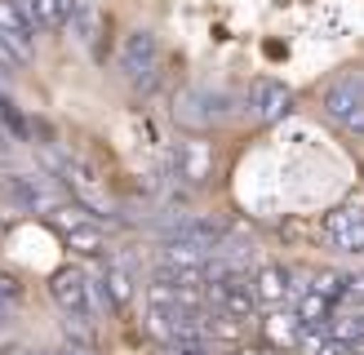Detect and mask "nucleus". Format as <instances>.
Wrapping results in <instances>:
<instances>
[{"mask_svg":"<svg viewBox=\"0 0 364 355\" xmlns=\"http://www.w3.org/2000/svg\"><path fill=\"white\" fill-rule=\"evenodd\" d=\"M231 111H235V102L227 94H218V89H182V94L173 98V120L187 133L218 129V124L231 120Z\"/></svg>","mask_w":364,"mask_h":355,"instance_id":"1","label":"nucleus"},{"mask_svg":"<svg viewBox=\"0 0 364 355\" xmlns=\"http://www.w3.org/2000/svg\"><path fill=\"white\" fill-rule=\"evenodd\" d=\"M0 195H5L14 209L45 213V218L67 200L63 182H58V178H45V173H5V178H0Z\"/></svg>","mask_w":364,"mask_h":355,"instance_id":"2","label":"nucleus"},{"mask_svg":"<svg viewBox=\"0 0 364 355\" xmlns=\"http://www.w3.org/2000/svg\"><path fill=\"white\" fill-rule=\"evenodd\" d=\"M120 71H124V80L138 84V89H151L156 76H160V40L151 31H134V36H124V45H120Z\"/></svg>","mask_w":364,"mask_h":355,"instance_id":"3","label":"nucleus"},{"mask_svg":"<svg viewBox=\"0 0 364 355\" xmlns=\"http://www.w3.org/2000/svg\"><path fill=\"white\" fill-rule=\"evenodd\" d=\"M245 106H249L253 120L276 124V120H284L289 111H294V89H289L284 80H276V76H258L249 84V94H245Z\"/></svg>","mask_w":364,"mask_h":355,"instance_id":"4","label":"nucleus"},{"mask_svg":"<svg viewBox=\"0 0 364 355\" xmlns=\"http://www.w3.org/2000/svg\"><path fill=\"white\" fill-rule=\"evenodd\" d=\"M324 236L338 253H364V200H351L324 218Z\"/></svg>","mask_w":364,"mask_h":355,"instance_id":"5","label":"nucleus"},{"mask_svg":"<svg viewBox=\"0 0 364 355\" xmlns=\"http://www.w3.org/2000/svg\"><path fill=\"white\" fill-rule=\"evenodd\" d=\"M49 297L58 302L67 315H94V307H89V271H80V266H63V271H53Z\"/></svg>","mask_w":364,"mask_h":355,"instance_id":"6","label":"nucleus"},{"mask_svg":"<svg viewBox=\"0 0 364 355\" xmlns=\"http://www.w3.org/2000/svg\"><path fill=\"white\" fill-rule=\"evenodd\" d=\"M324 111L329 120H338L347 133H364V89L355 80H342L324 94Z\"/></svg>","mask_w":364,"mask_h":355,"instance_id":"7","label":"nucleus"},{"mask_svg":"<svg viewBox=\"0 0 364 355\" xmlns=\"http://www.w3.org/2000/svg\"><path fill=\"white\" fill-rule=\"evenodd\" d=\"M0 36L14 45V53L18 58H31V49H36V27L27 23V13L14 5V0H0Z\"/></svg>","mask_w":364,"mask_h":355,"instance_id":"8","label":"nucleus"},{"mask_svg":"<svg viewBox=\"0 0 364 355\" xmlns=\"http://www.w3.org/2000/svg\"><path fill=\"white\" fill-rule=\"evenodd\" d=\"M249 293L258 307H284L289 297H294V284H289V271L284 266H258V275H253Z\"/></svg>","mask_w":364,"mask_h":355,"instance_id":"9","label":"nucleus"},{"mask_svg":"<svg viewBox=\"0 0 364 355\" xmlns=\"http://www.w3.org/2000/svg\"><path fill=\"white\" fill-rule=\"evenodd\" d=\"M173 173L182 178V182H205V178L213 173V147L200 142V138L182 142L178 155H173Z\"/></svg>","mask_w":364,"mask_h":355,"instance_id":"10","label":"nucleus"},{"mask_svg":"<svg viewBox=\"0 0 364 355\" xmlns=\"http://www.w3.org/2000/svg\"><path fill=\"white\" fill-rule=\"evenodd\" d=\"M98 289L107 297V307L120 311V307L134 302V275L124 271V266H102V271H98Z\"/></svg>","mask_w":364,"mask_h":355,"instance_id":"11","label":"nucleus"},{"mask_svg":"<svg viewBox=\"0 0 364 355\" xmlns=\"http://www.w3.org/2000/svg\"><path fill=\"white\" fill-rule=\"evenodd\" d=\"M329 307H333L329 297H320V293H311V289H302L294 315L302 320V329H329Z\"/></svg>","mask_w":364,"mask_h":355,"instance_id":"12","label":"nucleus"},{"mask_svg":"<svg viewBox=\"0 0 364 355\" xmlns=\"http://www.w3.org/2000/svg\"><path fill=\"white\" fill-rule=\"evenodd\" d=\"M245 337V320H235L227 311L205 315V342H240Z\"/></svg>","mask_w":364,"mask_h":355,"instance_id":"13","label":"nucleus"},{"mask_svg":"<svg viewBox=\"0 0 364 355\" xmlns=\"http://www.w3.org/2000/svg\"><path fill=\"white\" fill-rule=\"evenodd\" d=\"M14 5L27 13V23H31L36 31H53V27H63V18H58V9H53V0H14Z\"/></svg>","mask_w":364,"mask_h":355,"instance_id":"14","label":"nucleus"},{"mask_svg":"<svg viewBox=\"0 0 364 355\" xmlns=\"http://www.w3.org/2000/svg\"><path fill=\"white\" fill-rule=\"evenodd\" d=\"M67 31L76 36L80 45H94V31H98V13H94V5H89V0H76V9H71V18H67Z\"/></svg>","mask_w":364,"mask_h":355,"instance_id":"15","label":"nucleus"},{"mask_svg":"<svg viewBox=\"0 0 364 355\" xmlns=\"http://www.w3.org/2000/svg\"><path fill=\"white\" fill-rule=\"evenodd\" d=\"M63 236H67V244L71 248H76V253H102V248H107V240H102V231L94 226V222H80V226H71V231H63Z\"/></svg>","mask_w":364,"mask_h":355,"instance_id":"16","label":"nucleus"},{"mask_svg":"<svg viewBox=\"0 0 364 355\" xmlns=\"http://www.w3.org/2000/svg\"><path fill=\"white\" fill-rule=\"evenodd\" d=\"M267 324H271V337H276L280 346H298V337H302V320L298 315H271Z\"/></svg>","mask_w":364,"mask_h":355,"instance_id":"17","label":"nucleus"},{"mask_svg":"<svg viewBox=\"0 0 364 355\" xmlns=\"http://www.w3.org/2000/svg\"><path fill=\"white\" fill-rule=\"evenodd\" d=\"M18 62H23V58H18V53H14V45L5 40V36H0V71H14Z\"/></svg>","mask_w":364,"mask_h":355,"instance_id":"18","label":"nucleus"},{"mask_svg":"<svg viewBox=\"0 0 364 355\" xmlns=\"http://www.w3.org/2000/svg\"><path fill=\"white\" fill-rule=\"evenodd\" d=\"M235 355H276V346H258V342H249V346H235Z\"/></svg>","mask_w":364,"mask_h":355,"instance_id":"19","label":"nucleus"},{"mask_svg":"<svg viewBox=\"0 0 364 355\" xmlns=\"http://www.w3.org/2000/svg\"><path fill=\"white\" fill-rule=\"evenodd\" d=\"M9 155H14V142H9V133H5V129H0V165H5Z\"/></svg>","mask_w":364,"mask_h":355,"instance_id":"20","label":"nucleus"},{"mask_svg":"<svg viewBox=\"0 0 364 355\" xmlns=\"http://www.w3.org/2000/svg\"><path fill=\"white\" fill-rule=\"evenodd\" d=\"M173 355H209L205 342H191V346H173Z\"/></svg>","mask_w":364,"mask_h":355,"instance_id":"21","label":"nucleus"},{"mask_svg":"<svg viewBox=\"0 0 364 355\" xmlns=\"http://www.w3.org/2000/svg\"><path fill=\"white\" fill-rule=\"evenodd\" d=\"M58 355H89L85 346H67V351H58Z\"/></svg>","mask_w":364,"mask_h":355,"instance_id":"22","label":"nucleus"},{"mask_svg":"<svg viewBox=\"0 0 364 355\" xmlns=\"http://www.w3.org/2000/svg\"><path fill=\"white\" fill-rule=\"evenodd\" d=\"M31 355H36V351H31Z\"/></svg>","mask_w":364,"mask_h":355,"instance_id":"23","label":"nucleus"}]
</instances>
